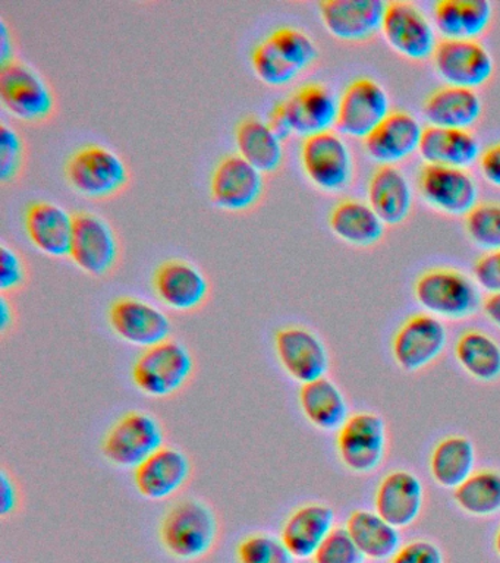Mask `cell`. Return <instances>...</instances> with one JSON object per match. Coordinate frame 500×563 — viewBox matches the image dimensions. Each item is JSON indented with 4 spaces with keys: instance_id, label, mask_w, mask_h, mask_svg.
Returning <instances> with one entry per match:
<instances>
[{
    "instance_id": "5",
    "label": "cell",
    "mask_w": 500,
    "mask_h": 563,
    "mask_svg": "<svg viewBox=\"0 0 500 563\" xmlns=\"http://www.w3.org/2000/svg\"><path fill=\"white\" fill-rule=\"evenodd\" d=\"M68 184L81 196L93 200L115 197L126 187L130 170L113 150L99 144L77 148L65 165Z\"/></svg>"
},
{
    "instance_id": "16",
    "label": "cell",
    "mask_w": 500,
    "mask_h": 563,
    "mask_svg": "<svg viewBox=\"0 0 500 563\" xmlns=\"http://www.w3.org/2000/svg\"><path fill=\"white\" fill-rule=\"evenodd\" d=\"M381 33L393 51L411 60H424L433 56L437 46L436 35L427 16L408 0L386 2Z\"/></svg>"
},
{
    "instance_id": "4",
    "label": "cell",
    "mask_w": 500,
    "mask_h": 563,
    "mask_svg": "<svg viewBox=\"0 0 500 563\" xmlns=\"http://www.w3.org/2000/svg\"><path fill=\"white\" fill-rule=\"evenodd\" d=\"M162 446H165V430L159 418L134 409L118 418L107 431L102 452L118 468L134 471Z\"/></svg>"
},
{
    "instance_id": "48",
    "label": "cell",
    "mask_w": 500,
    "mask_h": 563,
    "mask_svg": "<svg viewBox=\"0 0 500 563\" xmlns=\"http://www.w3.org/2000/svg\"><path fill=\"white\" fill-rule=\"evenodd\" d=\"M271 130L280 140H288L293 134L291 125H289L287 113H285L282 100L271 108L269 119H267Z\"/></svg>"
},
{
    "instance_id": "31",
    "label": "cell",
    "mask_w": 500,
    "mask_h": 563,
    "mask_svg": "<svg viewBox=\"0 0 500 563\" xmlns=\"http://www.w3.org/2000/svg\"><path fill=\"white\" fill-rule=\"evenodd\" d=\"M351 539L364 558L370 561H388L401 549V534L375 510L357 509L345 523Z\"/></svg>"
},
{
    "instance_id": "45",
    "label": "cell",
    "mask_w": 500,
    "mask_h": 563,
    "mask_svg": "<svg viewBox=\"0 0 500 563\" xmlns=\"http://www.w3.org/2000/svg\"><path fill=\"white\" fill-rule=\"evenodd\" d=\"M476 284L489 294L500 292V250L487 251L473 266Z\"/></svg>"
},
{
    "instance_id": "32",
    "label": "cell",
    "mask_w": 500,
    "mask_h": 563,
    "mask_svg": "<svg viewBox=\"0 0 500 563\" xmlns=\"http://www.w3.org/2000/svg\"><path fill=\"white\" fill-rule=\"evenodd\" d=\"M329 227L340 240L355 246H371L385 233L384 220L370 205L354 198H345L333 206L329 214Z\"/></svg>"
},
{
    "instance_id": "52",
    "label": "cell",
    "mask_w": 500,
    "mask_h": 563,
    "mask_svg": "<svg viewBox=\"0 0 500 563\" xmlns=\"http://www.w3.org/2000/svg\"><path fill=\"white\" fill-rule=\"evenodd\" d=\"M495 550H496V553H498V556L500 558V527H499L498 532H496V536H495Z\"/></svg>"
},
{
    "instance_id": "50",
    "label": "cell",
    "mask_w": 500,
    "mask_h": 563,
    "mask_svg": "<svg viewBox=\"0 0 500 563\" xmlns=\"http://www.w3.org/2000/svg\"><path fill=\"white\" fill-rule=\"evenodd\" d=\"M482 311L491 323L500 328V292L489 294L481 303Z\"/></svg>"
},
{
    "instance_id": "29",
    "label": "cell",
    "mask_w": 500,
    "mask_h": 563,
    "mask_svg": "<svg viewBox=\"0 0 500 563\" xmlns=\"http://www.w3.org/2000/svg\"><path fill=\"white\" fill-rule=\"evenodd\" d=\"M298 404L305 420L319 430L337 431L349 417L345 395L329 377L301 385Z\"/></svg>"
},
{
    "instance_id": "15",
    "label": "cell",
    "mask_w": 500,
    "mask_h": 563,
    "mask_svg": "<svg viewBox=\"0 0 500 563\" xmlns=\"http://www.w3.org/2000/svg\"><path fill=\"white\" fill-rule=\"evenodd\" d=\"M275 354L292 380L305 385L318 378L326 377L329 352L322 339L302 325H287L275 334Z\"/></svg>"
},
{
    "instance_id": "39",
    "label": "cell",
    "mask_w": 500,
    "mask_h": 563,
    "mask_svg": "<svg viewBox=\"0 0 500 563\" xmlns=\"http://www.w3.org/2000/svg\"><path fill=\"white\" fill-rule=\"evenodd\" d=\"M464 224L474 244L487 251L500 250V202H477L465 214Z\"/></svg>"
},
{
    "instance_id": "36",
    "label": "cell",
    "mask_w": 500,
    "mask_h": 563,
    "mask_svg": "<svg viewBox=\"0 0 500 563\" xmlns=\"http://www.w3.org/2000/svg\"><path fill=\"white\" fill-rule=\"evenodd\" d=\"M456 506L471 517H493L500 512V471L482 468L474 471L452 493Z\"/></svg>"
},
{
    "instance_id": "51",
    "label": "cell",
    "mask_w": 500,
    "mask_h": 563,
    "mask_svg": "<svg viewBox=\"0 0 500 563\" xmlns=\"http://www.w3.org/2000/svg\"><path fill=\"white\" fill-rule=\"evenodd\" d=\"M14 324V308L8 301L7 294L0 298V332L7 333Z\"/></svg>"
},
{
    "instance_id": "13",
    "label": "cell",
    "mask_w": 500,
    "mask_h": 563,
    "mask_svg": "<svg viewBox=\"0 0 500 563\" xmlns=\"http://www.w3.org/2000/svg\"><path fill=\"white\" fill-rule=\"evenodd\" d=\"M265 192V176L241 157L227 154L214 166L210 179V196L219 209L241 213L252 210Z\"/></svg>"
},
{
    "instance_id": "17",
    "label": "cell",
    "mask_w": 500,
    "mask_h": 563,
    "mask_svg": "<svg viewBox=\"0 0 500 563\" xmlns=\"http://www.w3.org/2000/svg\"><path fill=\"white\" fill-rule=\"evenodd\" d=\"M419 189L424 200L443 213L465 216L477 206L476 180L464 167L424 163L419 172Z\"/></svg>"
},
{
    "instance_id": "1",
    "label": "cell",
    "mask_w": 500,
    "mask_h": 563,
    "mask_svg": "<svg viewBox=\"0 0 500 563\" xmlns=\"http://www.w3.org/2000/svg\"><path fill=\"white\" fill-rule=\"evenodd\" d=\"M159 539L165 552L177 561H201L216 548L221 539V521L212 506L188 497L166 510Z\"/></svg>"
},
{
    "instance_id": "43",
    "label": "cell",
    "mask_w": 500,
    "mask_h": 563,
    "mask_svg": "<svg viewBox=\"0 0 500 563\" xmlns=\"http://www.w3.org/2000/svg\"><path fill=\"white\" fill-rule=\"evenodd\" d=\"M27 280V271L23 257L10 245L0 246V290L14 292Z\"/></svg>"
},
{
    "instance_id": "23",
    "label": "cell",
    "mask_w": 500,
    "mask_h": 563,
    "mask_svg": "<svg viewBox=\"0 0 500 563\" xmlns=\"http://www.w3.org/2000/svg\"><path fill=\"white\" fill-rule=\"evenodd\" d=\"M24 228L29 240L49 257H69L74 231V214L52 201L30 202L24 211Z\"/></svg>"
},
{
    "instance_id": "44",
    "label": "cell",
    "mask_w": 500,
    "mask_h": 563,
    "mask_svg": "<svg viewBox=\"0 0 500 563\" xmlns=\"http://www.w3.org/2000/svg\"><path fill=\"white\" fill-rule=\"evenodd\" d=\"M389 563H443L441 548L433 541L412 540L389 559Z\"/></svg>"
},
{
    "instance_id": "20",
    "label": "cell",
    "mask_w": 500,
    "mask_h": 563,
    "mask_svg": "<svg viewBox=\"0 0 500 563\" xmlns=\"http://www.w3.org/2000/svg\"><path fill=\"white\" fill-rule=\"evenodd\" d=\"M386 2L381 0H323L320 16L329 33L342 42L359 43L381 30Z\"/></svg>"
},
{
    "instance_id": "35",
    "label": "cell",
    "mask_w": 500,
    "mask_h": 563,
    "mask_svg": "<svg viewBox=\"0 0 500 563\" xmlns=\"http://www.w3.org/2000/svg\"><path fill=\"white\" fill-rule=\"evenodd\" d=\"M455 358L469 377L490 383L500 377V345L490 334L468 329L455 343Z\"/></svg>"
},
{
    "instance_id": "34",
    "label": "cell",
    "mask_w": 500,
    "mask_h": 563,
    "mask_svg": "<svg viewBox=\"0 0 500 563\" xmlns=\"http://www.w3.org/2000/svg\"><path fill=\"white\" fill-rule=\"evenodd\" d=\"M476 448L465 435L452 434L433 448L429 470L433 482L443 488L455 490L474 473Z\"/></svg>"
},
{
    "instance_id": "19",
    "label": "cell",
    "mask_w": 500,
    "mask_h": 563,
    "mask_svg": "<svg viewBox=\"0 0 500 563\" xmlns=\"http://www.w3.org/2000/svg\"><path fill=\"white\" fill-rule=\"evenodd\" d=\"M191 473L190 457L165 444L133 471L134 486L144 499L166 500L187 486Z\"/></svg>"
},
{
    "instance_id": "33",
    "label": "cell",
    "mask_w": 500,
    "mask_h": 563,
    "mask_svg": "<svg viewBox=\"0 0 500 563\" xmlns=\"http://www.w3.org/2000/svg\"><path fill=\"white\" fill-rule=\"evenodd\" d=\"M493 9L487 0H438L433 16L445 38H474L489 29Z\"/></svg>"
},
{
    "instance_id": "11",
    "label": "cell",
    "mask_w": 500,
    "mask_h": 563,
    "mask_svg": "<svg viewBox=\"0 0 500 563\" xmlns=\"http://www.w3.org/2000/svg\"><path fill=\"white\" fill-rule=\"evenodd\" d=\"M447 330L441 319L429 312H415L399 325L392 339V355L399 368L420 372L442 355Z\"/></svg>"
},
{
    "instance_id": "41",
    "label": "cell",
    "mask_w": 500,
    "mask_h": 563,
    "mask_svg": "<svg viewBox=\"0 0 500 563\" xmlns=\"http://www.w3.org/2000/svg\"><path fill=\"white\" fill-rule=\"evenodd\" d=\"M25 162V145L14 128L0 125V180L3 185L19 179Z\"/></svg>"
},
{
    "instance_id": "10",
    "label": "cell",
    "mask_w": 500,
    "mask_h": 563,
    "mask_svg": "<svg viewBox=\"0 0 500 563\" xmlns=\"http://www.w3.org/2000/svg\"><path fill=\"white\" fill-rule=\"evenodd\" d=\"M392 112L388 92L376 79H353L337 99L336 130L366 140Z\"/></svg>"
},
{
    "instance_id": "30",
    "label": "cell",
    "mask_w": 500,
    "mask_h": 563,
    "mask_svg": "<svg viewBox=\"0 0 500 563\" xmlns=\"http://www.w3.org/2000/svg\"><path fill=\"white\" fill-rule=\"evenodd\" d=\"M235 144L240 156L262 174H275L282 166L284 141L260 118L249 114L236 123Z\"/></svg>"
},
{
    "instance_id": "38",
    "label": "cell",
    "mask_w": 500,
    "mask_h": 563,
    "mask_svg": "<svg viewBox=\"0 0 500 563\" xmlns=\"http://www.w3.org/2000/svg\"><path fill=\"white\" fill-rule=\"evenodd\" d=\"M238 563H296L297 559L289 552L280 537L269 532H253L244 537L236 545Z\"/></svg>"
},
{
    "instance_id": "47",
    "label": "cell",
    "mask_w": 500,
    "mask_h": 563,
    "mask_svg": "<svg viewBox=\"0 0 500 563\" xmlns=\"http://www.w3.org/2000/svg\"><path fill=\"white\" fill-rule=\"evenodd\" d=\"M480 169L487 183L500 188V141L482 150L480 154Z\"/></svg>"
},
{
    "instance_id": "42",
    "label": "cell",
    "mask_w": 500,
    "mask_h": 563,
    "mask_svg": "<svg viewBox=\"0 0 500 563\" xmlns=\"http://www.w3.org/2000/svg\"><path fill=\"white\" fill-rule=\"evenodd\" d=\"M313 563H364L366 558L345 527H335L311 558Z\"/></svg>"
},
{
    "instance_id": "46",
    "label": "cell",
    "mask_w": 500,
    "mask_h": 563,
    "mask_svg": "<svg viewBox=\"0 0 500 563\" xmlns=\"http://www.w3.org/2000/svg\"><path fill=\"white\" fill-rule=\"evenodd\" d=\"M21 505V493L15 479L5 468L0 473V514L3 518L11 517Z\"/></svg>"
},
{
    "instance_id": "21",
    "label": "cell",
    "mask_w": 500,
    "mask_h": 563,
    "mask_svg": "<svg viewBox=\"0 0 500 563\" xmlns=\"http://www.w3.org/2000/svg\"><path fill=\"white\" fill-rule=\"evenodd\" d=\"M424 486L414 473L393 470L377 484L375 512L401 530L412 526L424 506Z\"/></svg>"
},
{
    "instance_id": "24",
    "label": "cell",
    "mask_w": 500,
    "mask_h": 563,
    "mask_svg": "<svg viewBox=\"0 0 500 563\" xmlns=\"http://www.w3.org/2000/svg\"><path fill=\"white\" fill-rule=\"evenodd\" d=\"M421 134L423 128L414 114L393 110L364 140V148L379 165H395L419 150Z\"/></svg>"
},
{
    "instance_id": "6",
    "label": "cell",
    "mask_w": 500,
    "mask_h": 563,
    "mask_svg": "<svg viewBox=\"0 0 500 563\" xmlns=\"http://www.w3.org/2000/svg\"><path fill=\"white\" fill-rule=\"evenodd\" d=\"M0 100L8 112L24 122H45L56 109L49 84L16 59L0 65Z\"/></svg>"
},
{
    "instance_id": "3",
    "label": "cell",
    "mask_w": 500,
    "mask_h": 563,
    "mask_svg": "<svg viewBox=\"0 0 500 563\" xmlns=\"http://www.w3.org/2000/svg\"><path fill=\"white\" fill-rule=\"evenodd\" d=\"M414 295L425 312L437 319H467L482 303L476 284L451 267H432L421 273L414 284Z\"/></svg>"
},
{
    "instance_id": "26",
    "label": "cell",
    "mask_w": 500,
    "mask_h": 563,
    "mask_svg": "<svg viewBox=\"0 0 500 563\" xmlns=\"http://www.w3.org/2000/svg\"><path fill=\"white\" fill-rule=\"evenodd\" d=\"M368 205L385 224H399L412 209V189L397 165H379L373 170L367 187Z\"/></svg>"
},
{
    "instance_id": "22",
    "label": "cell",
    "mask_w": 500,
    "mask_h": 563,
    "mask_svg": "<svg viewBox=\"0 0 500 563\" xmlns=\"http://www.w3.org/2000/svg\"><path fill=\"white\" fill-rule=\"evenodd\" d=\"M282 104L293 134L304 139L336 125L337 100L322 82L302 84L282 100Z\"/></svg>"
},
{
    "instance_id": "14",
    "label": "cell",
    "mask_w": 500,
    "mask_h": 563,
    "mask_svg": "<svg viewBox=\"0 0 500 563\" xmlns=\"http://www.w3.org/2000/svg\"><path fill=\"white\" fill-rule=\"evenodd\" d=\"M108 321L121 341L143 350L168 341L173 333V321L160 308L135 297L116 298L109 307Z\"/></svg>"
},
{
    "instance_id": "8",
    "label": "cell",
    "mask_w": 500,
    "mask_h": 563,
    "mask_svg": "<svg viewBox=\"0 0 500 563\" xmlns=\"http://www.w3.org/2000/svg\"><path fill=\"white\" fill-rule=\"evenodd\" d=\"M336 452L346 470L357 474L379 468L386 452V426L376 412L351 413L336 433Z\"/></svg>"
},
{
    "instance_id": "18",
    "label": "cell",
    "mask_w": 500,
    "mask_h": 563,
    "mask_svg": "<svg viewBox=\"0 0 500 563\" xmlns=\"http://www.w3.org/2000/svg\"><path fill=\"white\" fill-rule=\"evenodd\" d=\"M152 285L160 302L174 311L199 310L209 299L208 277L186 260L170 258L159 264L153 273Z\"/></svg>"
},
{
    "instance_id": "28",
    "label": "cell",
    "mask_w": 500,
    "mask_h": 563,
    "mask_svg": "<svg viewBox=\"0 0 500 563\" xmlns=\"http://www.w3.org/2000/svg\"><path fill=\"white\" fill-rule=\"evenodd\" d=\"M420 156L430 165L468 167L480 158L477 136L469 130L427 125L419 145Z\"/></svg>"
},
{
    "instance_id": "27",
    "label": "cell",
    "mask_w": 500,
    "mask_h": 563,
    "mask_svg": "<svg viewBox=\"0 0 500 563\" xmlns=\"http://www.w3.org/2000/svg\"><path fill=\"white\" fill-rule=\"evenodd\" d=\"M482 103L473 88L443 86L429 92L423 114L430 125L468 130L480 119Z\"/></svg>"
},
{
    "instance_id": "9",
    "label": "cell",
    "mask_w": 500,
    "mask_h": 563,
    "mask_svg": "<svg viewBox=\"0 0 500 563\" xmlns=\"http://www.w3.org/2000/svg\"><path fill=\"white\" fill-rule=\"evenodd\" d=\"M69 257L87 275L108 276L120 260V244L111 224L91 211L74 213Z\"/></svg>"
},
{
    "instance_id": "25",
    "label": "cell",
    "mask_w": 500,
    "mask_h": 563,
    "mask_svg": "<svg viewBox=\"0 0 500 563\" xmlns=\"http://www.w3.org/2000/svg\"><path fill=\"white\" fill-rule=\"evenodd\" d=\"M335 528V510L326 504L298 506L285 519L280 539L298 561L311 559Z\"/></svg>"
},
{
    "instance_id": "12",
    "label": "cell",
    "mask_w": 500,
    "mask_h": 563,
    "mask_svg": "<svg viewBox=\"0 0 500 563\" xmlns=\"http://www.w3.org/2000/svg\"><path fill=\"white\" fill-rule=\"evenodd\" d=\"M434 69L449 86H485L495 70L493 57L474 38H442L433 53Z\"/></svg>"
},
{
    "instance_id": "40",
    "label": "cell",
    "mask_w": 500,
    "mask_h": 563,
    "mask_svg": "<svg viewBox=\"0 0 500 563\" xmlns=\"http://www.w3.org/2000/svg\"><path fill=\"white\" fill-rule=\"evenodd\" d=\"M269 38L301 73L310 68L318 59V46L304 31L293 29V26H279L271 31Z\"/></svg>"
},
{
    "instance_id": "7",
    "label": "cell",
    "mask_w": 500,
    "mask_h": 563,
    "mask_svg": "<svg viewBox=\"0 0 500 563\" xmlns=\"http://www.w3.org/2000/svg\"><path fill=\"white\" fill-rule=\"evenodd\" d=\"M300 157L307 178L322 191H341L353 179V156L348 145L335 131L305 136Z\"/></svg>"
},
{
    "instance_id": "37",
    "label": "cell",
    "mask_w": 500,
    "mask_h": 563,
    "mask_svg": "<svg viewBox=\"0 0 500 563\" xmlns=\"http://www.w3.org/2000/svg\"><path fill=\"white\" fill-rule=\"evenodd\" d=\"M252 64L257 77L271 87L285 86L301 74V70L271 42L269 35L253 48Z\"/></svg>"
},
{
    "instance_id": "49",
    "label": "cell",
    "mask_w": 500,
    "mask_h": 563,
    "mask_svg": "<svg viewBox=\"0 0 500 563\" xmlns=\"http://www.w3.org/2000/svg\"><path fill=\"white\" fill-rule=\"evenodd\" d=\"M14 60V47H12V35L5 20H0V65Z\"/></svg>"
},
{
    "instance_id": "2",
    "label": "cell",
    "mask_w": 500,
    "mask_h": 563,
    "mask_svg": "<svg viewBox=\"0 0 500 563\" xmlns=\"http://www.w3.org/2000/svg\"><path fill=\"white\" fill-rule=\"evenodd\" d=\"M196 372L191 351L181 342L168 341L144 350L133 364L131 378L143 395L166 399L179 394Z\"/></svg>"
}]
</instances>
